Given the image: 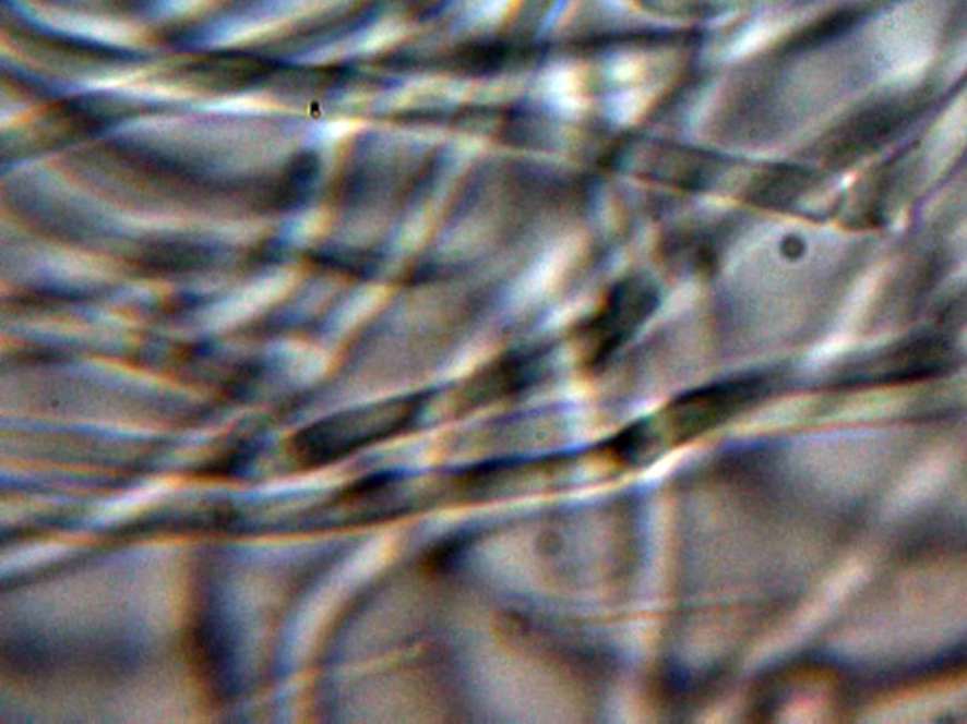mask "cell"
I'll return each mask as SVG.
<instances>
[{"label": "cell", "instance_id": "1", "mask_svg": "<svg viewBox=\"0 0 967 724\" xmlns=\"http://www.w3.org/2000/svg\"><path fill=\"white\" fill-rule=\"evenodd\" d=\"M416 410L418 408L414 406L403 405L350 411L344 418L331 419V423H320L302 432L301 438L297 439V451L318 462L346 455L363 446L365 442L397 431V426L405 425Z\"/></svg>", "mask_w": 967, "mask_h": 724}]
</instances>
